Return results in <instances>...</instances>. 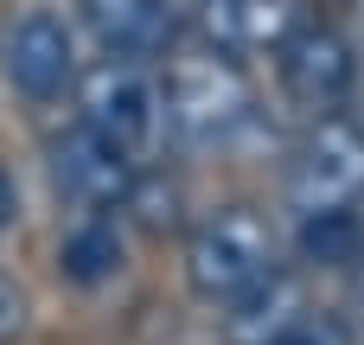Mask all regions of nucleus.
<instances>
[{"label":"nucleus","instance_id":"1","mask_svg":"<svg viewBox=\"0 0 364 345\" xmlns=\"http://www.w3.org/2000/svg\"><path fill=\"white\" fill-rule=\"evenodd\" d=\"M166 96V134L179 147H224L250 115H256V96H250V77L237 70L230 51H198V58H179L160 83Z\"/></svg>","mask_w":364,"mask_h":345},{"label":"nucleus","instance_id":"2","mask_svg":"<svg viewBox=\"0 0 364 345\" xmlns=\"http://www.w3.org/2000/svg\"><path fill=\"white\" fill-rule=\"evenodd\" d=\"M282 262H275V230L256 218V211H243V205H230V211H218V218H205L192 237H186V288L205 301V307H230L237 294H250L262 275H275Z\"/></svg>","mask_w":364,"mask_h":345},{"label":"nucleus","instance_id":"3","mask_svg":"<svg viewBox=\"0 0 364 345\" xmlns=\"http://www.w3.org/2000/svg\"><path fill=\"white\" fill-rule=\"evenodd\" d=\"M282 198H288L294 218L364 205V122L358 115H346V109L339 115H314V128L288 154Z\"/></svg>","mask_w":364,"mask_h":345},{"label":"nucleus","instance_id":"4","mask_svg":"<svg viewBox=\"0 0 364 345\" xmlns=\"http://www.w3.org/2000/svg\"><path fill=\"white\" fill-rule=\"evenodd\" d=\"M51 186H58V198L64 205H77V211H115V205H128L134 192H141V154H128L122 141H109L102 128H90L83 115L64 128V134H51Z\"/></svg>","mask_w":364,"mask_h":345},{"label":"nucleus","instance_id":"5","mask_svg":"<svg viewBox=\"0 0 364 345\" xmlns=\"http://www.w3.org/2000/svg\"><path fill=\"white\" fill-rule=\"evenodd\" d=\"M275 77H282V96L307 115H339L358 90V51L339 26L326 19H301L294 38L275 51Z\"/></svg>","mask_w":364,"mask_h":345},{"label":"nucleus","instance_id":"6","mask_svg":"<svg viewBox=\"0 0 364 345\" xmlns=\"http://www.w3.org/2000/svg\"><path fill=\"white\" fill-rule=\"evenodd\" d=\"M77 115L90 128H102L109 141H122L128 154H147L160 141V128H166V96H160V83L147 70L109 58L77 83Z\"/></svg>","mask_w":364,"mask_h":345},{"label":"nucleus","instance_id":"7","mask_svg":"<svg viewBox=\"0 0 364 345\" xmlns=\"http://www.w3.org/2000/svg\"><path fill=\"white\" fill-rule=\"evenodd\" d=\"M0 70H6V83H13L26 102H58V96L77 83V32L64 26V13L26 6V13L6 26Z\"/></svg>","mask_w":364,"mask_h":345},{"label":"nucleus","instance_id":"8","mask_svg":"<svg viewBox=\"0 0 364 345\" xmlns=\"http://www.w3.org/2000/svg\"><path fill=\"white\" fill-rule=\"evenodd\" d=\"M198 26L218 51L250 58V51H282L301 26V6L294 0H205Z\"/></svg>","mask_w":364,"mask_h":345},{"label":"nucleus","instance_id":"9","mask_svg":"<svg viewBox=\"0 0 364 345\" xmlns=\"http://www.w3.org/2000/svg\"><path fill=\"white\" fill-rule=\"evenodd\" d=\"M307 307H314V301H307L301 275L275 269V275H262L250 294H237L230 307H218V327H224V345H269V339H282Z\"/></svg>","mask_w":364,"mask_h":345},{"label":"nucleus","instance_id":"10","mask_svg":"<svg viewBox=\"0 0 364 345\" xmlns=\"http://www.w3.org/2000/svg\"><path fill=\"white\" fill-rule=\"evenodd\" d=\"M294 243H301V256L314 269H358L364 262V205L294 218Z\"/></svg>","mask_w":364,"mask_h":345},{"label":"nucleus","instance_id":"11","mask_svg":"<svg viewBox=\"0 0 364 345\" xmlns=\"http://www.w3.org/2000/svg\"><path fill=\"white\" fill-rule=\"evenodd\" d=\"M58 269L70 282H83V288L109 282L122 269V230H115V218L109 211H83V224H70V237L58 243Z\"/></svg>","mask_w":364,"mask_h":345},{"label":"nucleus","instance_id":"12","mask_svg":"<svg viewBox=\"0 0 364 345\" xmlns=\"http://www.w3.org/2000/svg\"><path fill=\"white\" fill-rule=\"evenodd\" d=\"M83 13L122 45V51H141L160 38V6L154 0H83Z\"/></svg>","mask_w":364,"mask_h":345},{"label":"nucleus","instance_id":"13","mask_svg":"<svg viewBox=\"0 0 364 345\" xmlns=\"http://www.w3.org/2000/svg\"><path fill=\"white\" fill-rule=\"evenodd\" d=\"M269 345H358V333H352L346 314H333V307H307L282 339H269Z\"/></svg>","mask_w":364,"mask_h":345},{"label":"nucleus","instance_id":"14","mask_svg":"<svg viewBox=\"0 0 364 345\" xmlns=\"http://www.w3.org/2000/svg\"><path fill=\"white\" fill-rule=\"evenodd\" d=\"M26 333V288L0 275V345H13Z\"/></svg>","mask_w":364,"mask_h":345},{"label":"nucleus","instance_id":"15","mask_svg":"<svg viewBox=\"0 0 364 345\" xmlns=\"http://www.w3.org/2000/svg\"><path fill=\"white\" fill-rule=\"evenodd\" d=\"M6 224H13V179L0 173V237H6Z\"/></svg>","mask_w":364,"mask_h":345},{"label":"nucleus","instance_id":"16","mask_svg":"<svg viewBox=\"0 0 364 345\" xmlns=\"http://www.w3.org/2000/svg\"><path fill=\"white\" fill-rule=\"evenodd\" d=\"M352 307H358V333H364V262L352 269Z\"/></svg>","mask_w":364,"mask_h":345}]
</instances>
